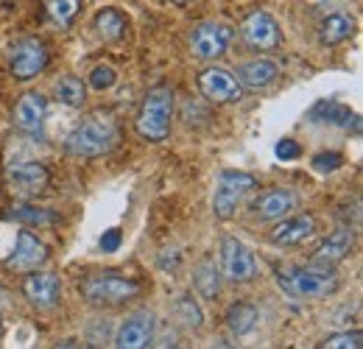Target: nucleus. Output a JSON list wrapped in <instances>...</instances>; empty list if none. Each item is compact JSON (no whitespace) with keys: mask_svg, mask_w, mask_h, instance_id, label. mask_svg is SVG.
<instances>
[{"mask_svg":"<svg viewBox=\"0 0 363 349\" xmlns=\"http://www.w3.org/2000/svg\"><path fill=\"white\" fill-rule=\"evenodd\" d=\"M118 143V123L109 112H92L67 134L65 148L73 157H104Z\"/></svg>","mask_w":363,"mask_h":349,"instance_id":"f257e3e1","label":"nucleus"},{"mask_svg":"<svg viewBox=\"0 0 363 349\" xmlns=\"http://www.w3.org/2000/svg\"><path fill=\"white\" fill-rule=\"evenodd\" d=\"M171 115H174V89L165 84L148 89L137 112V134L148 143H162L171 134Z\"/></svg>","mask_w":363,"mask_h":349,"instance_id":"f03ea898","label":"nucleus"},{"mask_svg":"<svg viewBox=\"0 0 363 349\" xmlns=\"http://www.w3.org/2000/svg\"><path fill=\"white\" fill-rule=\"evenodd\" d=\"M82 299L92 307H118L140 294V282L121 274H90L79 282Z\"/></svg>","mask_w":363,"mask_h":349,"instance_id":"7ed1b4c3","label":"nucleus"},{"mask_svg":"<svg viewBox=\"0 0 363 349\" xmlns=\"http://www.w3.org/2000/svg\"><path fill=\"white\" fill-rule=\"evenodd\" d=\"M279 285L285 294L296 297V299H321V297H330L338 291V277L333 268H324V271H313V268H296V265H288L277 274Z\"/></svg>","mask_w":363,"mask_h":349,"instance_id":"20e7f679","label":"nucleus"},{"mask_svg":"<svg viewBox=\"0 0 363 349\" xmlns=\"http://www.w3.org/2000/svg\"><path fill=\"white\" fill-rule=\"evenodd\" d=\"M255 176L246 174V171H224L218 176V184H216V196H213V213L218 218H232L238 204L246 199V193L255 190Z\"/></svg>","mask_w":363,"mask_h":349,"instance_id":"39448f33","label":"nucleus"},{"mask_svg":"<svg viewBox=\"0 0 363 349\" xmlns=\"http://www.w3.org/2000/svg\"><path fill=\"white\" fill-rule=\"evenodd\" d=\"M48 67V48L40 37H26L11 48V59H9V70L17 82H28L37 79Z\"/></svg>","mask_w":363,"mask_h":349,"instance_id":"423d86ee","label":"nucleus"},{"mask_svg":"<svg viewBox=\"0 0 363 349\" xmlns=\"http://www.w3.org/2000/svg\"><path fill=\"white\" fill-rule=\"evenodd\" d=\"M48 174L45 165L40 162H14L6 168V187L11 190V196L17 199H37L48 190Z\"/></svg>","mask_w":363,"mask_h":349,"instance_id":"0eeeda50","label":"nucleus"},{"mask_svg":"<svg viewBox=\"0 0 363 349\" xmlns=\"http://www.w3.org/2000/svg\"><path fill=\"white\" fill-rule=\"evenodd\" d=\"M240 37H243V43L249 45L252 50H260V53L277 50L282 45V31H279L277 20H274L269 11H260V9L252 11L240 23Z\"/></svg>","mask_w":363,"mask_h":349,"instance_id":"6e6552de","label":"nucleus"},{"mask_svg":"<svg viewBox=\"0 0 363 349\" xmlns=\"http://www.w3.org/2000/svg\"><path fill=\"white\" fill-rule=\"evenodd\" d=\"M232 37H235V31L227 23H201L190 34V50H193V56L210 62V59H218L227 53Z\"/></svg>","mask_w":363,"mask_h":349,"instance_id":"1a4fd4ad","label":"nucleus"},{"mask_svg":"<svg viewBox=\"0 0 363 349\" xmlns=\"http://www.w3.org/2000/svg\"><path fill=\"white\" fill-rule=\"evenodd\" d=\"M221 265L232 282H249L257 274V262L255 255L246 249V243H240L238 238H221Z\"/></svg>","mask_w":363,"mask_h":349,"instance_id":"9d476101","label":"nucleus"},{"mask_svg":"<svg viewBox=\"0 0 363 349\" xmlns=\"http://www.w3.org/2000/svg\"><path fill=\"white\" fill-rule=\"evenodd\" d=\"M154 341V313L135 310L115 333V349H145Z\"/></svg>","mask_w":363,"mask_h":349,"instance_id":"9b49d317","label":"nucleus"},{"mask_svg":"<svg viewBox=\"0 0 363 349\" xmlns=\"http://www.w3.org/2000/svg\"><path fill=\"white\" fill-rule=\"evenodd\" d=\"M23 294L34 307L50 310L62 299V279L53 271H34L23 279Z\"/></svg>","mask_w":363,"mask_h":349,"instance_id":"f8f14e48","label":"nucleus"},{"mask_svg":"<svg viewBox=\"0 0 363 349\" xmlns=\"http://www.w3.org/2000/svg\"><path fill=\"white\" fill-rule=\"evenodd\" d=\"M199 92L213 104H229L240 95V84L227 67L213 65V67L199 73Z\"/></svg>","mask_w":363,"mask_h":349,"instance_id":"ddd939ff","label":"nucleus"},{"mask_svg":"<svg viewBox=\"0 0 363 349\" xmlns=\"http://www.w3.org/2000/svg\"><path fill=\"white\" fill-rule=\"evenodd\" d=\"M296 207H299V193H294V190H288V187L266 190V193H260V196L252 201V213L266 221L288 218Z\"/></svg>","mask_w":363,"mask_h":349,"instance_id":"4468645a","label":"nucleus"},{"mask_svg":"<svg viewBox=\"0 0 363 349\" xmlns=\"http://www.w3.org/2000/svg\"><path fill=\"white\" fill-rule=\"evenodd\" d=\"M45 260H48L45 243L37 240L31 232L20 229L17 243H14V252L6 257V268H14V271H31V268L43 265Z\"/></svg>","mask_w":363,"mask_h":349,"instance_id":"2eb2a0df","label":"nucleus"},{"mask_svg":"<svg viewBox=\"0 0 363 349\" xmlns=\"http://www.w3.org/2000/svg\"><path fill=\"white\" fill-rule=\"evenodd\" d=\"M316 235V218L313 216H294V218H279L272 229L274 246H302Z\"/></svg>","mask_w":363,"mask_h":349,"instance_id":"dca6fc26","label":"nucleus"},{"mask_svg":"<svg viewBox=\"0 0 363 349\" xmlns=\"http://www.w3.org/2000/svg\"><path fill=\"white\" fill-rule=\"evenodd\" d=\"M45 98L40 92H26L14 104V126L26 134H40L45 123Z\"/></svg>","mask_w":363,"mask_h":349,"instance_id":"f3484780","label":"nucleus"},{"mask_svg":"<svg viewBox=\"0 0 363 349\" xmlns=\"http://www.w3.org/2000/svg\"><path fill=\"white\" fill-rule=\"evenodd\" d=\"M352 246H355V235H352L350 226L333 229V232L318 243L316 252H313V262H321V265L333 268L335 262H341L344 257H350Z\"/></svg>","mask_w":363,"mask_h":349,"instance_id":"a211bd4d","label":"nucleus"},{"mask_svg":"<svg viewBox=\"0 0 363 349\" xmlns=\"http://www.w3.org/2000/svg\"><path fill=\"white\" fill-rule=\"evenodd\" d=\"M277 76H279V65H277L274 59L257 56V59L243 62V65L238 67V76H235V79H240V84H246V87L260 89V87H266V84H272Z\"/></svg>","mask_w":363,"mask_h":349,"instance_id":"6ab92c4d","label":"nucleus"},{"mask_svg":"<svg viewBox=\"0 0 363 349\" xmlns=\"http://www.w3.org/2000/svg\"><path fill=\"white\" fill-rule=\"evenodd\" d=\"M355 34V17L347 11H333L318 26V40L324 45H338Z\"/></svg>","mask_w":363,"mask_h":349,"instance_id":"aec40b11","label":"nucleus"},{"mask_svg":"<svg viewBox=\"0 0 363 349\" xmlns=\"http://www.w3.org/2000/svg\"><path fill=\"white\" fill-rule=\"evenodd\" d=\"M193 285L204 299H216L221 291V271L216 265V257H201L193 268Z\"/></svg>","mask_w":363,"mask_h":349,"instance_id":"412c9836","label":"nucleus"},{"mask_svg":"<svg viewBox=\"0 0 363 349\" xmlns=\"http://www.w3.org/2000/svg\"><path fill=\"white\" fill-rule=\"evenodd\" d=\"M255 324H257V307L252 305V302H235L227 310V327L232 336L240 338V336L252 333Z\"/></svg>","mask_w":363,"mask_h":349,"instance_id":"4be33fe9","label":"nucleus"},{"mask_svg":"<svg viewBox=\"0 0 363 349\" xmlns=\"http://www.w3.org/2000/svg\"><path fill=\"white\" fill-rule=\"evenodd\" d=\"M95 28L106 43H118L126 34V14L118 9H104L95 17Z\"/></svg>","mask_w":363,"mask_h":349,"instance_id":"5701e85b","label":"nucleus"},{"mask_svg":"<svg viewBox=\"0 0 363 349\" xmlns=\"http://www.w3.org/2000/svg\"><path fill=\"white\" fill-rule=\"evenodd\" d=\"M6 218L17 221V223H37V226H50L56 223V213H48V210H40L34 204H11L6 210Z\"/></svg>","mask_w":363,"mask_h":349,"instance_id":"b1692460","label":"nucleus"},{"mask_svg":"<svg viewBox=\"0 0 363 349\" xmlns=\"http://www.w3.org/2000/svg\"><path fill=\"white\" fill-rule=\"evenodd\" d=\"M53 92H56V101H62L67 106H82L84 98H87V84L79 76H65V79L56 82Z\"/></svg>","mask_w":363,"mask_h":349,"instance_id":"393cba45","label":"nucleus"},{"mask_svg":"<svg viewBox=\"0 0 363 349\" xmlns=\"http://www.w3.org/2000/svg\"><path fill=\"white\" fill-rule=\"evenodd\" d=\"M174 316H177V321H182V324L190 327V330L201 327V321H204L201 307H199V302H196L190 294H182L179 299L174 302Z\"/></svg>","mask_w":363,"mask_h":349,"instance_id":"a878e982","label":"nucleus"},{"mask_svg":"<svg viewBox=\"0 0 363 349\" xmlns=\"http://www.w3.org/2000/svg\"><path fill=\"white\" fill-rule=\"evenodd\" d=\"M79 11H82V0H48V14L62 28H67Z\"/></svg>","mask_w":363,"mask_h":349,"instance_id":"bb28decb","label":"nucleus"},{"mask_svg":"<svg viewBox=\"0 0 363 349\" xmlns=\"http://www.w3.org/2000/svg\"><path fill=\"white\" fill-rule=\"evenodd\" d=\"M316 349H363V336L358 330H344V333L327 336Z\"/></svg>","mask_w":363,"mask_h":349,"instance_id":"cd10ccee","label":"nucleus"},{"mask_svg":"<svg viewBox=\"0 0 363 349\" xmlns=\"http://www.w3.org/2000/svg\"><path fill=\"white\" fill-rule=\"evenodd\" d=\"M115 82H118V73H115V67H109V65H95L90 70L92 89H109Z\"/></svg>","mask_w":363,"mask_h":349,"instance_id":"c85d7f7f","label":"nucleus"},{"mask_svg":"<svg viewBox=\"0 0 363 349\" xmlns=\"http://www.w3.org/2000/svg\"><path fill=\"white\" fill-rule=\"evenodd\" d=\"M341 165H344V157L338 151H321V154L313 157V168L321 171V174H330V171H335Z\"/></svg>","mask_w":363,"mask_h":349,"instance_id":"c756f323","label":"nucleus"},{"mask_svg":"<svg viewBox=\"0 0 363 349\" xmlns=\"http://www.w3.org/2000/svg\"><path fill=\"white\" fill-rule=\"evenodd\" d=\"M274 154H277V160L291 162V160H299V157H302V145H299L296 140H291V137H282V140L277 143Z\"/></svg>","mask_w":363,"mask_h":349,"instance_id":"7c9ffc66","label":"nucleus"},{"mask_svg":"<svg viewBox=\"0 0 363 349\" xmlns=\"http://www.w3.org/2000/svg\"><path fill=\"white\" fill-rule=\"evenodd\" d=\"M121 229H109V232H104L101 235V249L104 252H115V249H121Z\"/></svg>","mask_w":363,"mask_h":349,"instance_id":"2f4dec72","label":"nucleus"},{"mask_svg":"<svg viewBox=\"0 0 363 349\" xmlns=\"http://www.w3.org/2000/svg\"><path fill=\"white\" fill-rule=\"evenodd\" d=\"M151 349H187V344L182 341L179 336H171V333H168V336L157 338V341H154V347H151Z\"/></svg>","mask_w":363,"mask_h":349,"instance_id":"473e14b6","label":"nucleus"},{"mask_svg":"<svg viewBox=\"0 0 363 349\" xmlns=\"http://www.w3.org/2000/svg\"><path fill=\"white\" fill-rule=\"evenodd\" d=\"M53 349H79V344H76V341H62L59 347H53Z\"/></svg>","mask_w":363,"mask_h":349,"instance_id":"72a5a7b5","label":"nucleus"},{"mask_svg":"<svg viewBox=\"0 0 363 349\" xmlns=\"http://www.w3.org/2000/svg\"><path fill=\"white\" fill-rule=\"evenodd\" d=\"M0 330H3V318H0Z\"/></svg>","mask_w":363,"mask_h":349,"instance_id":"f704fd0d","label":"nucleus"},{"mask_svg":"<svg viewBox=\"0 0 363 349\" xmlns=\"http://www.w3.org/2000/svg\"><path fill=\"white\" fill-rule=\"evenodd\" d=\"M177 3H187V0H177Z\"/></svg>","mask_w":363,"mask_h":349,"instance_id":"c9c22d12","label":"nucleus"}]
</instances>
